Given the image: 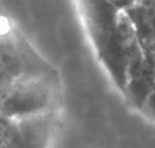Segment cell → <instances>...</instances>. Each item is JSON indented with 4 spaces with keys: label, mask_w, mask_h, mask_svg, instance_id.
Segmentation results:
<instances>
[{
    "label": "cell",
    "mask_w": 155,
    "mask_h": 148,
    "mask_svg": "<svg viewBox=\"0 0 155 148\" xmlns=\"http://www.w3.org/2000/svg\"><path fill=\"white\" fill-rule=\"evenodd\" d=\"M142 111L148 118L155 121V88L153 90V92L148 95L147 101L144 102V105H143V108H142Z\"/></svg>",
    "instance_id": "obj_3"
},
{
    "label": "cell",
    "mask_w": 155,
    "mask_h": 148,
    "mask_svg": "<svg viewBox=\"0 0 155 148\" xmlns=\"http://www.w3.org/2000/svg\"><path fill=\"white\" fill-rule=\"evenodd\" d=\"M2 117H3V114H2V111H0V118H2Z\"/></svg>",
    "instance_id": "obj_4"
},
{
    "label": "cell",
    "mask_w": 155,
    "mask_h": 148,
    "mask_svg": "<svg viewBox=\"0 0 155 148\" xmlns=\"http://www.w3.org/2000/svg\"><path fill=\"white\" fill-rule=\"evenodd\" d=\"M53 111L33 114L14 120V132L10 148H48L56 127Z\"/></svg>",
    "instance_id": "obj_2"
},
{
    "label": "cell",
    "mask_w": 155,
    "mask_h": 148,
    "mask_svg": "<svg viewBox=\"0 0 155 148\" xmlns=\"http://www.w3.org/2000/svg\"><path fill=\"white\" fill-rule=\"evenodd\" d=\"M56 101L57 90L45 73H25L16 76L0 98V111L7 118L15 120L53 111Z\"/></svg>",
    "instance_id": "obj_1"
}]
</instances>
